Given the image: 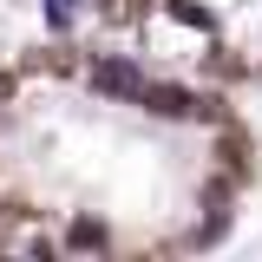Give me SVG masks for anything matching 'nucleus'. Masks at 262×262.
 Returning <instances> with one entry per match:
<instances>
[{"label": "nucleus", "instance_id": "f257e3e1", "mask_svg": "<svg viewBox=\"0 0 262 262\" xmlns=\"http://www.w3.org/2000/svg\"><path fill=\"white\" fill-rule=\"evenodd\" d=\"M256 190L262 131L223 85L92 33L0 59V256H203L236 236Z\"/></svg>", "mask_w": 262, "mask_h": 262}, {"label": "nucleus", "instance_id": "f03ea898", "mask_svg": "<svg viewBox=\"0 0 262 262\" xmlns=\"http://www.w3.org/2000/svg\"><path fill=\"white\" fill-rule=\"evenodd\" d=\"M79 33L223 92H262V0H79Z\"/></svg>", "mask_w": 262, "mask_h": 262}]
</instances>
